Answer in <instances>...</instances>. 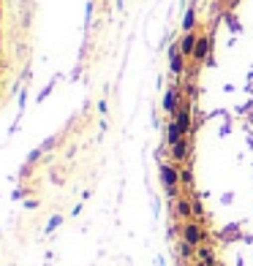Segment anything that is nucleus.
<instances>
[{"instance_id":"f257e3e1","label":"nucleus","mask_w":253,"mask_h":266,"mask_svg":"<svg viewBox=\"0 0 253 266\" xmlns=\"http://www.w3.org/2000/svg\"><path fill=\"white\" fill-rule=\"evenodd\" d=\"M207 49H210V41H207V38H196V52H193V55H196L199 60L207 55Z\"/></svg>"},{"instance_id":"f03ea898","label":"nucleus","mask_w":253,"mask_h":266,"mask_svg":"<svg viewBox=\"0 0 253 266\" xmlns=\"http://www.w3.org/2000/svg\"><path fill=\"white\" fill-rule=\"evenodd\" d=\"M161 174H164V179H166V185H169V188H171V185H174V171H171L169 169V166H161Z\"/></svg>"},{"instance_id":"7ed1b4c3","label":"nucleus","mask_w":253,"mask_h":266,"mask_svg":"<svg viewBox=\"0 0 253 266\" xmlns=\"http://www.w3.org/2000/svg\"><path fill=\"white\" fill-rule=\"evenodd\" d=\"M193 41H196V36H185V41H182V52H191Z\"/></svg>"},{"instance_id":"20e7f679","label":"nucleus","mask_w":253,"mask_h":266,"mask_svg":"<svg viewBox=\"0 0 253 266\" xmlns=\"http://www.w3.org/2000/svg\"><path fill=\"white\" fill-rule=\"evenodd\" d=\"M185 27H193V11H188V16H185Z\"/></svg>"}]
</instances>
